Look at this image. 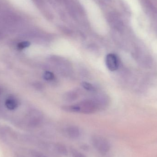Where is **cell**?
Here are the masks:
<instances>
[{
    "label": "cell",
    "mask_w": 157,
    "mask_h": 157,
    "mask_svg": "<svg viewBox=\"0 0 157 157\" xmlns=\"http://www.w3.org/2000/svg\"><path fill=\"white\" fill-rule=\"evenodd\" d=\"M92 144L95 148L101 154H106L110 149L109 141L104 137L97 136L93 137Z\"/></svg>",
    "instance_id": "1"
},
{
    "label": "cell",
    "mask_w": 157,
    "mask_h": 157,
    "mask_svg": "<svg viewBox=\"0 0 157 157\" xmlns=\"http://www.w3.org/2000/svg\"><path fill=\"white\" fill-rule=\"evenodd\" d=\"M106 64L109 71H114L119 67V61L116 55L113 54H109L106 58Z\"/></svg>",
    "instance_id": "2"
},
{
    "label": "cell",
    "mask_w": 157,
    "mask_h": 157,
    "mask_svg": "<svg viewBox=\"0 0 157 157\" xmlns=\"http://www.w3.org/2000/svg\"><path fill=\"white\" fill-rule=\"evenodd\" d=\"M78 106L79 108V111H82V112L85 113L93 112L96 109L95 104L90 101H83L80 105Z\"/></svg>",
    "instance_id": "3"
},
{
    "label": "cell",
    "mask_w": 157,
    "mask_h": 157,
    "mask_svg": "<svg viewBox=\"0 0 157 157\" xmlns=\"http://www.w3.org/2000/svg\"><path fill=\"white\" fill-rule=\"evenodd\" d=\"M5 105L8 109L14 110L18 107V102L14 98H8L6 101Z\"/></svg>",
    "instance_id": "4"
},
{
    "label": "cell",
    "mask_w": 157,
    "mask_h": 157,
    "mask_svg": "<svg viewBox=\"0 0 157 157\" xmlns=\"http://www.w3.org/2000/svg\"><path fill=\"white\" fill-rule=\"evenodd\" d=\"M68 136L72 138H77L80 135L79 129L75 126H71L67 129Z\"/></svg>",
    "instance_id": "5"
},
{
    "label": "cell",
    "mask_w": 157,
    "mask_h": 157,
    "mask_svg": "<svg viewBox=\"0 0 157 157\" xmlns=\"http://www.w3.org/2000/svg\"><path fill=\"white\" fill-rule=\"evenodd\" d=\"M30 42L28 41H24L19 42L17 45V48L19 50L24 49L30 46Z\"/></svg>",
    "instance_id": "6"
},
{
    "label": "cell",
    "mask_w": 157,
    "mask_h": 157,
    "mask_svg": "<svg viewBox=\"0 0 157 157\" xmlns=\"http://www.w3.org/2000/svg\"><path fill=\"white\" fill-rule=\"evenodd\" d=\"M82 87L86 90H89V91H93L94 90V87L90 83L87 82H83L81 84Z\"/></svg>",
    "instance_id": "7"
},
{
    "label": "cell",
    "mask_w": 157,
    "mask_h": 157,
    "mask_svg": "<svg viewBox=\"0 0 157 157\" xmlns=\"http://www.w3.org/2000/svg\"><path fill=\"white\" fill-rule=\"evenodd\" d=\"M43 78L47 80H53L54 75L53 73L50 71H46L43 74Z\"/></svg>",
    "instance_id": "8"
},
{
    "label": "cell",
    "mask_w": 157,
    "mask_h": 157,
    "mask_svg": "<svg viewBox=\"0 0 157 157\" xmlns=\"http://www.w3.org/2000/svg\"><path fill=\"white\" fill-rule=\"evenodd\" d=\"M66 98L67 99L70 100V101H73L75 100V98H77L76 94L73 92H71V93H68V94L66 95Z\"/></svg>",
    "instance_id": "9"
},
{
    "label": "cell",
    "mask_w": 157,
    "mask_h": 157,
    "mask_svg": "<svg viewBox=\"0 0 157 157\" xmlns=\"http://www.w3.org/2000/svg\"><path fill=\"white\" fill-rule=\"evenodd\" d=\"M72 154L73 157H86L82 153L75 150H73Z\"/></svg>",
    "instance_id": "10"
},
{
    "label": "cell",
    "mask_w": 157,
    "mask_h": 157,
    "mask_svg": "<svg viewBox=\"0 0 157 157\" xmlns=\"http://www.w3.org/2000/svg\"><path fill=\"white\" fill-rule=\"evenodd\" d=\"M58 150L61 154H63V155L67 154V150H66V148L63 146L61 145L58 146Z\"/></svg>",
    "instance_id": "11"
},
{
    "label": "cell",
    "mask_w": 157,
    "mask_h": 157,
    "mask_svg": "<svg viewBox=\"0 0 157 157\" xmlns=\"http://www.w3.org/2000/svg\"><path fill=\"white\" fill-rule=\"evenodd\" d=\"M4 36V34L2 31L0 30V38H2Z\"/></svg>",
    "instance_id": "12"
}]
</instances>
